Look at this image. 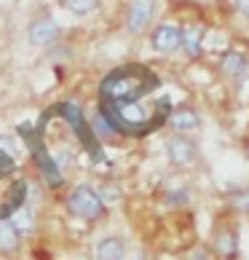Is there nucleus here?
Segmentation results:
<instances>
[{"label":"nucleus","mask_w":249,"mask_h":260,"mask_svg":"<svg viewBox=\"0 0 249 260\" xmlns=\"http://www.w3.org/2000/svg\"><path fill=\"white\" fill-rule=\"evenodd\" d=\"M161 75L148 64H121L110 70L99 81V102L102 105H126L137 100H148L161 89Z\"/></svg>","instance_id":"obj_1"},{"label":"nucleus","mask_w":249,"mask_h":260,"mask_svg":"<svg viewBox=\"0 0 249 260\" xmlns=\"http://www.w3.org/2000/svg\"><path fill=\"white\" fill-rule=\"evenodd\" d=\"M64 209L67 215L78 217L83 223H99L108 215V204L97 193V188L89 185V182H78V185L70 188V193L64 196Z\"/></svg>","instance_id":"obj_2"},{"label":"nucleus","mask_w":249,"mask_h":260,"mask_svg":"<svg viewBox=\"0 0 249 260\" xmlns=\"http://www.w3.org/2000/svg\"><path fill=\"white\" fill-rule=\"evenodd\" d=\"M166 161L174 172H188L196 169L201 161V148L190 134H174L171 132L166 137Z\"/></svg>","instance_id":"obj_3"},{"label":"nucleus","mask_w":249,"mask_h":260,"mask_svg":"<svg viewBox=\"0 0 249 260\" xmlns=\"http://www.w3.org/2000/svg\"><path fill=\"white\" fill-rule=\"evenodd\" d=\"M206 247L212 249L215 260H238V255H241V236H238V228L233 220H220L212 228Z\"/></svg>","instance_id":"obj_4"},{"label":"nucleus","mask_w":249,"mask_h":260,"mask_svg":"<svg viewBox=\"0 0 249 260\" xmlns=\"http://www.w3.org/2000/svg\"><path fill=\"white\" fill-rule=\"evenodd\" d=\"M217 73H220V78L228 81L233 89H241L249 81V54L241 51V49H228L217 59Z\"/></svg>","instance_id":"obj_5"},{"label":"nucleus","mask_w":249,"mask_h":260,"mask_svg":"<svg viewBox=\"0 0 249 260\" xmlns=\"http://www.w3.org/2000/svg\"><path fill=\"white\" fill-rule=\"evenodd\" d=\"M156 8H158V0H129L126 16H123L126 32L129 35H145L150 30L153 19H156Z\"/></svg>","instance_id":"obj_6"},{"label":"nucleus","mask_w":249,"mask_h":260,"mask_svg":"<svg viewBox=\"0 0 249 260\" xmlns=\"http://www.w3.org/2000/svg\"><path fill=\"white\" fill-rule=\"evenodd\" d=\"M62 38V27L59 22L46 11V14H38L30 24H27V41L30 46H38V49H49L56 41Z\"/></svg>","instance_id":"obj_7"},{"label":"nucleus","mask_w":249,"mask_h":260,"mask_svg":"<svg viewBox=\"0 0 249 260\" xmlns=\"http://www.w3.org/2000/svg\"><path fill=\"white\" fill-rule=\"evenodd\" d=\"M150 49L161 56H171L183 49V27L174 22H161L150 32Z\"/></svg>","instance_id":"obj_8"},{"label":"nucleus","mask_w":249,"mask_h":260,"mask_svg":"<svg viewBox=\"0 0 249 260\" xmlns=\"http://www.w3.org/2000/svg\"><path fill=\"white\" fill-rule=\"evenodd\" d=\"M201 123H204L201 121V113L193 108V105L183 102V105H174V108H171L166 129L174 132V134H193V132L201 129Z\"/></svg>","instance_id":"obj_9"},{"label":"nucleus","mask_w":249,"mask_h":260,"mask_svg":"<svg viewBox=\"0 0 249 260\" xmlns=\"http://www.w3.org/2000/svg\"><path fill=\"white\" fill-rule=\"evenodd\" d=\"M129 242L118 234H108L94 244V260H126Z\"/></svg>","instance_id":"obj_10"},{"label":"nucleus","mask_w":249,"mask_h":260,"mask_svg":"<svg viewBox=\"0 0 249 260\" xmlns=\"http://www.w3.org/2000/svg\"><path fill=\"white\" fill-rule=\"evenodd\" d=\"M35 164H38V172H41V180L46 188H51V190L64 188V172L56 167L54 158L46 150H41V148L35 150Z\"/></svg>","instance_id":"obj_11"},{"label":"nucleus","mask_w":249,"mask_h":260,"mask_svg":"<svg viewBox=\"0 0 249 260\" xmlns=\"http://www.w3.org/2000/svg\"><path fill=\"white\" fill-rule=\"evenodd\" d=\"M183 27V51L190 59H198L204 51V41H206V24L193 22V24H180Z\"/></svg>","instance_id":"obj_12"},{"label":"nucleus","mask_w":249,"mask_h":260,"mask_svg":"<svg viewBox=\"0 0 249 260\" xmlns=\"http://www.w3.org/2000/svg\"><path fill=\"white\" fill-rule=\"evenodd\" d=\"M89 126H91V134L97 137L99 145H110V142H118V140H123L121 134L116 132V126H113V123L108 121V115H104L99 108H94L91 118H89Z\"/></svg>","instance_id":"obj_13"},{"label":"nucleus","mask_w":249,"mask_h":260,"mask_svg":"<svg viewBox=\"0 0 249 260\" xmlns=\"http://www.w3.org/2000/svg\"><path fill=\"white\" fill-rule=\"evenodd\" d=\"M161 201H164L166 209H185L193 204V185L190 182H177V185L164 188L161 193Z\"/></svg>","instance_id":"obj_14"},{"label":"nucleus","mask_w":249,"mask_h":260,"mask_svg":"<svg viewBox=\"0 0 249 260\" xmlns=\"http://www.w3.org/2000/svg\"><path fill=\"white\" fill-rule=\"evenodd\" d=\"M22 249V234L14 228V223L8 217H0V255L14 257Z\"/></svg>","instance_id":"obj_15"},{"label":"nucleus","mask_w":249,"mask_h":260,"mask_svg":"<svg viewBox=\"0 0 249 260\" xmlns=\"http://www.w3.org/2000/svg\"><path fill=\"white\" fill-rule=\"evenodd\" d=\"M14 223V228L19 231V234H32L35 231V225H38V217H35V209H32V204H19L16 209H14V215L8 217Z\"/></svg>","instance_id":"obj_16"},{"label":"nucleus","mask_w":249,"mask_h":260,"mask_svg":"<svg viewBox=\"0 0 249 260\" xmlns=\"http://www.w3.org/2000/svg\"><path fill=\"white\" fill-rule=\"evenodd\" d=\"M225 207L236 215H249V185L233 188L225 193Z\"/></svg>","instance_id":"obj_17"},{"label":"nucleus","mask_w":249,"mask_h":260,"mask_svg":"<svg viewBox=\"0 0 249 260\" xmlns=\"http://www.w3.org/2000/svg\"><path fill=\"white\" fill-rule=\"evenodd\" d=\"M64 11H70L73 16H89L94 11H99L102 0H59Z\"/></svg>","instance_id":"obj_18"},{"label":"nucleus","mask_w":249,"mask_h":260,"mask_svg":"<svg viewBox=\"0 0 249 260\" xmlns=\"http://www.w3.org/2000/svg\"><path fill=\"white\" fill-rule=\"evenodd\" d=\"M185 260H215V255H212V249H209L206 244H198V247H193L185 255Z\"/></svg>","instance_id":"obj_19"},{"label":"nucleus","mask_w":249,"mask_h":260,"mask_svg":"<svg viewBox=\"0 0 249 260\" xmlns=\"http://www.w3.org/2000/svg\"><path fill=\"white\" fill-rule=\"evenodd\" d=\"M233 8L238 14H241L244 19H249V0H233Z\"/></svg>","instance_id":"obj_20"}]
</instances>
